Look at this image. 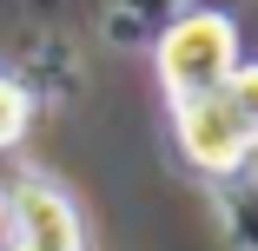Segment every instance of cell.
<instances>
[{
	"mask_svg": "<svg viewBox=\"0 0 258 251\" xmlns=\"http://www.w3.org/2000/svg\"><path fill=\"white\" fill-rule=\"evenodd\" d=\"M238 33L225 14H179L166 33H159V79L172 93V106H192V99L219 93L232 73H238Z\"/></svg>",
	"mask_w": 258,
	"mask_h": 251,
	"instance_id": "obj_1",
	"label": "cell"
},
{
	"mask_svg": "<svg viewBox=\"0 0 258 251\" xmlns=\"http://www.w3.org/2000/svg\"><path fill=\"white\" fill-rule=\"evenodd\" d=\"M179 145H185V159L192 165H205V172H238L245 165V152H251V139H245V126L232 119V106L219 93H205V99H192V106H179Z\"/></svg>",
	"mask_w": 258,
	"mask_h": 251,
	"instance_id": "obj_2",
	"label": "cell"
},
{
	"mask_svg": "<svg viewBox=\"0 0 258 251\" xmlns=\"http://www.w3.org/2000/svg\"><path fill=\"white\" fill-rule=\"evenodd\" d=\"M7 218L20 251H80V218L46 179H20L7 192Z\"/></svg>",
	"mask_w": 258,
	"mask_h": 251,
	"instance_id": "obj_3",
	"label": "cell"
},
{
	"mask_svg": "<svg viewBox=\"0 0 258 251\" xmlns=\"http://www.w3.org/2000/svg\"><path fill=\"white\" fill-rule=\"evenodd\" d=\"M219 99H225V106H232V119L245 126V139L258 145V66H238L225 86H219Z\"/></svg>",
	"mask_w": 258,
	"mask_h": 251,
	"instance_id": "obj_4",
	"label": "cell"
},
{
	"mask_svg": "<svg viewBox=\"0 0 258 251\" xmlns=\"http://www.w3.org/2000/svg\"><path fill=\"white\" fill-rule=\"evenodd\" d=\"M27 119H33V99H27V86H20L14 73H0V145H14V139L27 132Z\"/></svg>",
	"mask_w": 258,
	"mask_h": 251,
	"instance_id": "obj_5",
	"label": "cell"
},
{
	"mask_svg": "<svg viewBox=\"0 0 258 251\" xmlns=\"http://www.w3.org/2000/svg\"><path fill=\"white\" fill-rule=\"evenodd\" d=\"M7 251H20V244H7Z\"/></svg>",
	"mask_w": 258,
	"mask_h": 251,
	"instance_id": "obj_6",
	"label": "cell"
}]
</instances>
